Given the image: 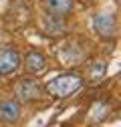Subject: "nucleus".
Here are the masks:
<instances>
[{
    "label": "nucleus",
    "instance_id": "f257e3e1",
    "mask_svg": "<svg viewBox=\"0 0 121 127\" xmlns=\"http://www.w3.org/2000/svg\"><path fill=\"white\" fill-rule=\"evenodd\" d=\"M83 85H85L83 75H79V73H60L44 85V91H47V95H51L55 99H67L71 95H75Z\"/></svg>",
    "mask_w": 121,
    "mask_h": 127
},
{
    "label": "nucleus",
    "instance_id": "f03ea898",
    "mask_svg": "<svg viewBox=\"0 0 121 127\" xmlns=\"http://www.w3.org/2000/svg\"><path fill=\"white\" fill-rule=\"evenodd\" d=\"M44 95H47L44 85L34 75L20 77L16 81V85H14V97H16L18 103H36V101H40L44 97Z\"/></svg>",
    "mask_w": 121,
    "mask_h": 127
},
{
    "label": "nucleus",
    "instance_id": "7ed1b4c3",
    "mask_svg": "<svg viewBox=\"0 0 121 127\" xmlns=\"http://www.w3.org/2000/svg\"><path fill=\"white\" fill-rule=\"evenodd\" d=\"M20 51L12 44H2L0 46V75L8 77L12 75L16 69H20Z\"/></svg>",
    "mask_w": 121,
    "mask_h": 127
},
{
    "label": "nucleus",
    "instance_id": "20e7f679",
    "mask_svg": "<svg viewBox=\"0 0 121 127\" xmlns=\"http://www.w3.org/2000/svg\"><path fill=\"white\" fill-rule=\"evenodd\" d=\"M93 28L101 38H115V34H117V16L113 12H97L93 16Z\"/></svg>",
    "mask_w": 121,
    "mask_h": 127
},
{
    "label": "nucleus",
    "instance_id": "39448f33",
    "mask_svg": "<svg viewBox=\"0 0 121 127\" xmlns=\"http://www.w3.org/2000/svg\"><path fill=\"white\" fill-rule=\"evenodd\" d=\"M20 65L24 67L26 75L38 77V75H42L44 71H47V57H44L42 53H38V51H28L24 55V59L20 61Z\"/></svg>",
    "mask_w": 121,
    "mask_h": 127
},
{
    "label": "nucleus",
    "instance_id": "423d86ee",
    "mask_svg": "<svg viewBox=\"0 0 121 127\" xmlns=\"http://www.w3.org/2000/svg\"><path fill=\"white\" fill-rule=\"evenodd\" d=\"M22 117V107L14 99H2L0 101V123L4 125H14Z\"/></svg>",
    "mask_w": 121,
    "mask_h": 127
},
{
    "label": "nucleus",
    "instance_id": "0eeeda50",
    "mask_svg": "<svg viewBox=\"0 0 121 127\" xmlns=\"http://www.w3.org/2000/svg\"><path fill=\"white\" fill-rule=\"evenodd\" d=\"M40 6L44 8L47 14H53V16L65 18L73 12L75 8V0H40Z\"/></svg>",
    "mask_w": 121,
    "mask_h": 127
},
{
    "label": "nucleus",
    "instance_id": "6e6552de",
    "mask_svg": "<svg viewBox=\"0 0 121 127\" xmlns=\"http://www.w3.org/2000/svg\"><path fill=\"white\" fill-rule=\"evenodd\" d=\"M40 28H42V32H47V36H60V34H65L63 18L53 16V14H47V12H44V16L40 18Z\"/></svg>",
    "mask_w": 121,
    "mask_h": 127
},
{
    "label": "nucleus",
    "instance_id": "1a4fd4ad",
    "mask_svg": "<svg viewBox=\"0 0 121 127\" xmlns=\"http://www.w3.org/2000/svg\"><path fill=\"white\" fill-rule=\"evenodd\" d=\"M107 77V63L103 59H97V61H91L89 67H87V79L89 83H101L103 79Z\"/></svg>",
    "mask_w": 121,
    "mask_h": 127
}]
</instances>
